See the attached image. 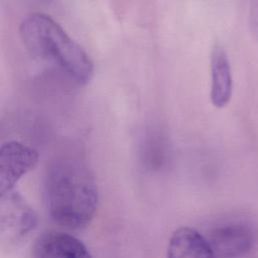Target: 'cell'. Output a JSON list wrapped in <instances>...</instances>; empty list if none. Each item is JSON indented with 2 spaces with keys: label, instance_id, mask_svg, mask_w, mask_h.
<instances>
[{
  "label": "cell",
  "instance_id": "1",
  "mask_svg": "<svg viewBox=\"0 0 258 258\" xmlns=\"http://www.w3.org/2000/svg\"><path fill=\"white\" fill-rule=\"evenodd\" d=\"M44 192L51 219L67 229H81L94 218L98 188L90 171L72 160L55 162L47 170Z\"/></svg>",
  "mask_w": 258,
  "mask_h": 258
},
{
  "label": "cell",
  "instance_id": "2",
  "mask_svg": "<svg viewBox=\"0 0 258 258\" xmlns=\"http://www.w3.org/2000/svg\"><path fill=\"white\" fill-rule=\"evenodd\" d=\"M19 36L33 57L56 66L76 84L87 85L93 78L94 64L90 56L49 15L27 16L19 26Z\"/></svg>",
  "mask_w": 258,
  "mask_h": 258
},
{
  "label": "cell",
  "instance_id": "3",
  "mask_svg": "<svg viewBox=\"0 0 258 258\" xmlns=\"http://www.w3.org/2000/svg\"><path fill=\"white\" fill-rule=\"evenodd\" d=\"M37 225V216L16 191L0 197V240L10 246L25 240Z\"/></svg>",
  "mask_w": 258,
  "mask_h": 258
},
{
  "label": "cell",
  "instance_id": "4",
  "mask_svg": "<svg viewBox=\"0 0 258 258\" xmlns=\"http://www.w3.org/2000/svg\"><path fill=\"white\" fill-rule=\"evenodd\" d=\"M37 151L19 141H8L0 146V197L12 191L18 180L38 162Z\"/></svg>",
  "mask_w": 258,
  "mask_h": 258
},
{
  "label": "cell",
  "instance_id": "5",
  "mask_svg": "<svg viewBox=\"0 0 258 258\" xmlns=\"http://www.w3.org/2000/svg\"><path fill=\"white\" fill-rule=\"evenodd\" d=\"M218 258H239L254 244V233L245 224L230 223L214 228L207 239Z\"/></svg>",
  "mask_w": 258,
  "mask_h": 258
},
{
  "label": "cell",
  "instance_id": "6",
  "mask_svg": "<svg viewBox=\"0 0 258 258\" xmlns=\"http://www.w3.org/2000/svg\"><path fill=\"white\" fill-rule=\"evenodd\" d=\"M33 254L34 258H93L81 240L61 231H48L39 236Z\"/></svg>",
  "mask_w": 258,
  "mask_h": 258
},
{
  "label": "cell",
  "instance_id": "7",
  "mask_svg": "<svg viewBox=\"0 0 258 258\" xmlns=\"http://www.w3.org/2000/svg\"><path fill=\"white\" fill-rule=\"evenodd\" d=\"M233 80L226 50L216 45L211 54V101L216 108L226 107L232 98Z\"/></svg>",
  "mask_w": 258,
  "mask_h": 258
},
{
  "label": "cell",
  "instance_id": "8",
  "mask_svg": "<svg viewBox=\"0 0 258 258\" xmlns=\"http://www.w3.org/2000/svg\"><path fill=\"white\" fill-rule=\"evenodd\" d=\"M167 258H218L207 238L189 227H180L169 239Z\"/></svg>",
  "mask_w": 258,
  "mask_h": 258
},
{
  "label": "cell",
  "instance_id": "9",
  "mask_svg": "<svg viewBox=\"0 0 258 258\" xmlns=\"http://www.w3.org/2000/svg\"><path fill=\"white\" fill-rule=\"evenodd\" d=\"M249 28H250L251 34L256 39H258V0L250 1Z\"/></svg>",
  "mask_w": 258,
  "mask_h": 258
}]
</instances>
